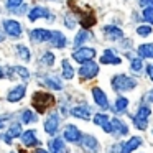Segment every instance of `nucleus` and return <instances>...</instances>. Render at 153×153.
I'll return each instance as SVG.
<instances>
[{"instance_id":"nucleus-1","label":"nucleus","mask_w":153,"mask_h":153,"mask_svg":"<svg viewBox=\"0 0 153 153\" xmlns=\"http://www.w3.org/2000/svg\"><path fill=\"white\" fill-rule=\"evenodd\" d=\"M31 105L36 109V112L45 114L50 107L54 105V96L50 92H35L31 97Z\"/></svg>"},{"instance_id":"nucleus-2","label":"nucleus","mask_w":153,"mask_h":153,"mask_svg":"<svg viewBox=\"0 0 153 153\" xmlns=\"http://www.w3.org/2000/svg\"><path fill=\"white\" fill-rule=\"evenodd\" d=\"M137 87V81L133 77H128L125 74H117L112 77V89L115 92H125Z\"/></svg>"},{"instance_id":"nucleus-3","label":"nucleus","mask_w":153,"mask_h":153,"mask_svg":"<svg viewBox=\"0 0 153 153\" xmlns=\"http://www.w3.org/2000/svg\"><path fill=\"white\" fill-rule=\"evenodd\" d=\"M150 114H152V109H150L148 105H142L138 109V112L132 117L133 125H135L138 130H145L146 127H148V117H150Z\"/></svg>"},{"instance_id":"nucleus-4","label":"nucleus","mask_w":153,"mask_h":153,"mask_svg":"<svg viewBox=\"0 0 153 153\" xmlns=\"http://www.w3.org/2000/svg\"><path fill=\"white\" fill-rule=\"evenodd\" d=\"M79 145H81V148L87 153H99V150H100L97 138L92 135H87V133H82V135H81Z\"/></svg>"},{"instance_id":"nucleus-5","label":"nucleus","mask_w":153,"mask_h":153,"mask_svg":"<svg viewBox=\"0 0 153 153\" xmlns=\"http://www.w3.org/2000/svg\"><path fill=\"white\" fill-rule=\"evenodd\" d=\"M97 73H99V66H97L94 61H86V63H82V66L79 68V77L82 81L96 77Z\"/></svg>"},{"instance_id":"nucleus-6","label":"nucleus","mask_w":153,"mask_h":153,"mask_svg":"<svg viewBox=\"0 0 153 153\" xmlns=\"http://www.w3.org/2000/svg\"><path fill=\"white\" fill-rule=\"evenodd\" d=\"M94 56H96V50H92V48H79L73 53V59L81 64L86 61H92Z\"/></svg>"},{"instance_id":"nucleus-7","label":"nucleus","mask_w":153,"mask_h":153,"mask_svg":"<svg viewBox=\"0 0 153 153\" xmlns=\"http://www.w3.org/2000/svg\"><path fill=\"white\" fill-rule=\"evenodd\" d=\"M81 18H79V25L87 30V28H92L96 25V15H94V10L91 7H87L84 12H79Z\"/></svg>"},{"instance_id":"nucleus-8","label":"nucleus","mask_w":153,"mask_h":153,"mask_svg":"<svg viewBox=\"0 0 153 153\" xmlns=\"http://www.w3.org/2000/svg\"><path fill=\"white\" fill-rule=\"evenodd\" d=\"M4 30L12 38H20L22 36V25L17 20H5L4 22Z\"/></svg>"},{"instance_id":"nucleus-9","label":"nucleus","mask_w":153,"mask_h":153,"mask_svg":"<svg viewBox=\"0 0 153 153\" xmlns=\"http://www.w3.org/2000/svg\"><path fill=\"white\" fill-rule=\"evenodd\" d=\"M20 138H22V142H23V145L27 146V148H33V146L41 145V142L38 140L36 132H35V130H27V132H22Z\"/></svg>"},{"instance_id":"nucleus-10","label":"nucleus","mask_w":153,"mask_h":153,"mask_svg":"<svg viewBox=\"0 0 153 153\" xmlns=\"http://www.w3.org/2000/svg\"><path fill=\"white\" fill-rule=\"evenodd\" d=\"M81 135H82V132H81L76 125H66V128H64V132H63L64 140H66V142H71V143H77L81 140Z\"/></svg>"},{"instance_id":"nucleus-11","label":"nucleus","mask_w":153,"mask_h":153,"mask_svg":"<svg viewBox=\"0 0 153 153\" xmlns=\"http://www.w3.org/2000/svg\"><path fill=\"white\" fill-rule=\"evenodd\" d=\"M92 99H94V102H96L100 109H104V110L109 109V100H107V96H105V92H104L100 87H92Z\"/></svg>"},{"instance_id":"nucleus-12","label":"nucleus","mask_w":153,"mask_h":153,"mask_svg":"<svg viewBox=\"0 0 153 153\" xmlns=\"http://www.w3.org/2000/svg\"><path fill=\"white\" fill-rule=\"evenodd\" d=\"M51 36V31L50 30H45V28H35L31 30L30 33V40L33 43H45V41H50Z\"/></svg>"},{"instance_id":"nucleus-13","label":"nucleus","mask_w":153,"mask_h":153,"mask_svg":"<svg viewBox=\"0 0 153 153\" xmlns=\"http://www.w3.org/2000/svg\"><path fill=\"white\" fill-rule=\"evenodd\" d=\"M94 123H96V125H99V127H102L104 132L114 133L112 122H110V119L105 115V114H96V115H94Z\"/></svg>"},{"instance_id":"nucleus-14","label":"nucleus","mask_w":153,"mask_h":153,"mask_svg":"<svg viewBox=\"0 0 153 153\" xmlns=\"http://www.w3.org/2000/svg\"><path fill=\"white\" fill-rule=\"evenodd\" d=\"M5 5H7L8 12H12V13L23 15L27 12V4H25L23 0H7Z\"/></svg>"},{"instance_id":"nucleus-15","label":"nucleus","mask_w":153,"mask_h":153,"mask_svg":"<svg viewBox=\"0 0 153 153\" xmlns=\"http://www.w3.org/2000/svg\"><path fill=\"white\" fill-rule=\"evenodd\" d=\"M28 18H30V22H35L38 20V18H46V20H53L54 17H51V13L46 10L45 7H35L30 10V13H28Z\"/></svg>"},{"instance_id":"nucleus-16","label":"nucleus","mask_w":153,"mask_h":153,"mask_svg":"<svg viewBox=\"0 0 153 153\" xmlns=\"http://www.w3.org/2000/svg\"><path fill=\"white\" fill-rule=\"evenodd\" d=\"M102 31H104V36H105L109 41H119L120 38L123 36V31L120 30V28H117V27H112V25L104 27Z\"/></svg>"},{"instance_id":"nucleus-17","label":"nucleus","mask_w":153,"mask_h":153,"mask_svg":"<svg viewBox=\"0 0 153 153\" xmlns=\"http://www.w3.org/2000/svg\"><path fill=\"white\" fill-rule=\"evenodd\" d=\"M58 128H59V115H58V114H53V115H50V119L45 122V132H46L48 135H54V133L58 132Z\"/></svg>"},{"instance_id":"nucleus-18","label":"nucleus","mask_w":153,"mask_h":153,"mask_svg":"<svg viewBox=\"0 0 153 153\" xmlns=\"http://www.w3.org/2000/svg\"><path fill=\"white\" fill-rule=\"evenodd\" d=\"M73 115L81 120H91V107L87 104H81V105L73 107Z\"/></svg>"},{"instance_id":"nucleus-19","label":"nucleus","mask_w":153,"mask_h":153,"mask_svg":"<svg viewBox=\"0 0 153 153\" xmlns=\"http://www.w3.org/2000/svg\"><path fill=\"white\" fill-rule=\"evenodd\" d=\"M25 92H27V87H25L23 84H22V86H17L8 92L7 100L8 102H18V100H22L25 97Z\"/></svg>"},{"instance_id":"nucleus-20","label":"nucleus","mask_w":153,"mask_h":153,"mask_svg":"<svg viewBox=\"0 0 153 153\" xmlns=\"http://www.w3.org/2000/svg\"><path fill=\"white\" fill-rule=\"evenodd\" d=\"M143 140L140 138V137H132V138H128L125 143L122 145V150H120V153H132L133 150H137L140 145H142Z\"/></svg>"},{"instance_id":"nucleus-21","label":"nucleus","mask_w":153,"mask_h":153,"mask_svg":"<svg viewBox=\"0 0 153 153\" xmlns=\"http://www.w3.org/2000/svg\"><path fill=\"white\" fill-rule=\"evenodd\" d=\"M66 36H64L61 31H51V36H50V43L53 45L54 48H64L66 46Z\"/></svg>"},{"instance_id":"nucleus-22","label":"nucleus","mask_w":153,"mask_h":153,"mask_svg":"<svg viewBox=\"0 0 153 153\" xmlns=\"http://www.w3.org/2000/svg\"><path fill=\"white\" fill-rule=\"evenodd\" d=\"M100 63H102V64H120V63H122V59H120V58L117 56L112 50H105V51H104V54L100 56Z\"/></svg>"},{"instance_id":"nucleus-23","label":"nucleus","mask_w":153,"mask_h":153,"mask_svg":"<svg viewBox=\"0 0 153 153\" xmlns=\"http://www.w3.org/2000/svg\"><path fill=\"white\" fill-rule=\"evenodd\" d=\"M110 122H112L114 133H117V135H127V133H128V127H127V123L123 122V120H120V119H110Z\"/></svg>"},{"instance_id":"nucleus-24","label":"nucleus","mask_w":153,"mask_h":153,"mask_svg":"<svg viewBox=\"0 0 153 153\" xmlns=\"http://www.w3.org/2000/svg\"><path fill=\"white\" fill-rule=\"evenodd\" d=\"M50 150L53 153H68L69 152V148L64 145V142L61 138H53L51 140L50 142Z\"/></svg>"},{"instance_id":"nucleus-25","label":"nucleus","mask_w":153,"mask_h":153,"mask_svg":"<svg viewBox=\"0 0 153 153\" xmlns=\"http://www.w3.org/2000/svg\"><path fill=\"white\" fill-rule=\"evenodd\" d=\"M43 82L46 84L48 87H51L53 91H61V89H63V82H61L58 77H54V76H46V77H43Z\"/></svg>"},{"instance_id":"nucleus-26","label":"nucleus","mask_w":153,"mask_h":153,"mask_svg":"<svg viewBox=\"0 0 153 153\" xmlns=\"http://www.w3.org/2000/svg\"><path fill=\"white\" fill-rule=\"evenodd\" d=\"M138 54H140V58L152 59V58H153V43L140 45V46H138Z\"/></svg>"},{"instance_id":"nucleus-27","label":"nucleus","mask_w":153,"mask_h":153,"mask_svg":"<svg viewBox=\"0 0 153 153\" xmlns=\"http://www.w3.org/2000/svg\"><path fill=\"white\" fill-rule=\"evenodd\" d=\"M61 66H63V77L66 81H71L74 77V69H73V66H71V63L68 59H63Z\"/></svg>"},{"instance_id":"nucleus-28","label":"nucleus","mask_w":153,"mask_h":153,"mask_svg":"<svg viewBox=\"0 0 153 153\" xmlns=\"http://www.w3.org/2000/svg\"><path fill=\"white\" fill-rule=\"evenodd\" d=\"M127 107H128V99H127V97H122V96L117 97V100H115V112L122 114V112L127 110Z\"/></svg>"},{"instance_id":"nucleus-29","label":"nucleus","mask_w":153,"mask_h":153,"mask_svg":"<svg viewBox=\"0 0 153 153\" xmlns=\"http://www.w3.org/2000/svg\"><path fill=\"white\" fill-rule=\"evenodd\" d=\"M15 51H17L18 58L23 61H30V50H28L27 46H23V45H18V46H15Z\"/></svg>"},{"instance_id":"nucleus-30","label":"nucleus","mask_w":153,"mask_h":153,"mask_svg":"<svg viewBox=\"0 0 153 153\" xmlns=\"http://www.w3.org/2000/svg\"><path fill=\"white\" fill-rule=\"evenodd\" d=\"M89 38H91V33H89V31H87V30H81L79 33L76 35V38H74V45H76V46H79V45L86 43Z\"/></svg>"},{"instance_id":"nucleus-31","label":"nucleus","mask_w":153,"mask_h":153,"mask_svg":"<svg viewBox=\"0 0 153 153\" xmlns=\"http://www.w3.org/2000/svg\"><path fill=\"white\" fill-rule=\"evenodd\" d=\"M22 123H18V122H13L10 125V128H8V135L12 137V138H17V137H20L22 135Z\"/></svg>"},{"instance_id":"nucleus-32","label":"nucleus","mask_w":153,"mask_h":153,"mask_svg":"<svg viewBox=\"0 0 153 153\" xmlns=\"http://www.w3.org/2000/svg\"><path fill=\"white\" fill-rule=\"evenodd\" d=\"M22 122L23 123H33V122H36V115H35L31 110H23V112H22Z\"/></svg>"},{"instance_id":"nucleus-33","label":"nucleus","mask_w":153,"mask_h":153,"mask_svg":"<svg viewBox=\"0 0 153 153\" xmlns=\"http://www.w3.org/2000/svg\"><path fill=\"white\" fill-rule=\"evenodd\" d=\"M142 68H143L142 58H130V69L135 71V73H140Z\"/></svg>"},{"instance_id":"nucleus-34","label":"nucleus","mask_w":153,"mask_h":153,"mask_svg":"<svg viewBox=\"0 0 153 153\" xmlns=\"http://www.w3.org/2000/svg\"><path fill=\"white\" fill-rule=\"evenodd\" d=\"M40 63L41 64H46V66H53V64H54V54L51 53V51H46V53L41 56Z\"/></svg>"},{"instance_id":"nucleus-35","label":"nucleus","mask_w":153,"mask_h":153,"mask_svg":"<svg viewBox=\"0 0 153 153\" xmlns=\"http://www.w3.org/2000/svg\"><path fill=\"white\" fill-rule=\"evenodd\" d=\"M13 71L22 77V79H25V81H27L28 77H30V73H28V69H27V68H23V66H15V68H13Z\"/></svg>"},{"instance_id":"nucleus-36","label":"nucleus","mask_w":153,"mask_h":153,"mask_svg":"<svg viewBox=\"0 0 153 153\" xmlns=\"http://www.w3.org/2000/svg\"><path fill=\"white\" fill-rule=\"evenodd\" d=\"M137 33H138L140 36H148V35H152V27H150V25H140V27L137 28Z\"/></svg>"},{"instance_id":"nucleus-37","label":"nucleus","mask_w":153,"mask_h":153,"mask_svg":"<svg viewBox=\"0 0 153 153\" xmlns=\"http://www.w3.org/2000/svg\"><path fill=\"white\" fill-rule=\"evenodd\" d=\"M143 20L153 25V8H143Z\"/></svg>"},{"instance_id":"nucleus-38","label":"nucleus","mask_w":153,"mask_h":153,"mask_svg":"<svg viewBox=\"0 0 153 153\" xmlns=\"http://www.w3.org/2000/svg\"><path fill=\"white\" fill-rule=\"evenodd\" d=\"M143 8H153V0H140L138 2Z\"/></svg>"},{"instance_id":"nucleus-39","label":"nucleus","mask_w":153,"mask_h":153,"mask_svg":"<svg viewBox=\"0 0 153 153\" xmlns=\"http://www.w3.org/2000/svg\"><path fill=\"white\" fill-rule=\"evenodd\" d=\"M64 25H66L68 28H73V27H74V22L71 20L69 17H68V18H64Z\"/></svg>"},{"instance_id":"nucleus-40","label":"nucleus","mask_w":153,"mask_h":153,"mask_svg":"<svg viewBox=\"0 0 153 153\" xmlns=\"http://www.w3.org/2000/svg\"><path fill=\"white\" fill-rule=\"evenodd\" d=\"M146 73H148L150 79L153 81V64H150V66H146Z\"/></svg>"},{"instance_id":"nucleus-41","label":"nucleus","mask_w":153,"mask_h":153,"mask_svg":"<svg viewBox=\"0 0 153 153\" xmlns=\"http://www.w3.org/2000/svg\"><path fill=\"white\" fill-rule=\"evenodd\" d=\"M145 99L148 100V102H153V89H152V91H150V92H148V96H146Z\"/></svg>"},{"instance_id":"nucleus-42","label":"nucleus","mask_w":153,"mask_h":153,"mask_svg":"<svg viewBox=\"0 0 153 153\" xmlns=\"http://www.w3.org/2000/svg\"><path fill=\"white\" fill-rule=\"evenodd\" d=\"M5 119H7V115H5V117H0V130L5 127Z\"/></svg>"},{"instance_id":"nucleus-43","label":"nucleus","mask_w":153,"mask_h":153,"mask_svg":"<svg viewBox=\"0 0 153 153\" xmlns=\"http://www.w3.org/2000/svg\"><path fill=\"white\" fill-rule=\"evenodd\" d=\"M35 153H48L46 150H43V148H36L35 150Z\"/></svg>"},{"instance_id":"nucleus-44","label":"nucleus","mask_w":153,"mask_h":153,"mask_svg":"<svg viewBox=\"0 0 153 153\" xmlns=\"http://www.w3.org/2000/svg\"><path fill=\"white\" fill-rule=\"evenodd\" d=\"M2 77H5V73H4V69L0 68V79H2Z\"/></svg>"},{"instance_id":"nucleus-45","label":"nucleus","mask_w":153,"mask_h":153,"mask_svg":"<svg viewBox=\"0 0 153 153\" xmlns=\"http://www.w3.org/2000/svg\"><path fill=\"white\" fill-rule=\"evenodd\" d=\"M0 41H4V33L0 31Z\"/></svg>"},{"instance_id":"nucleus-46","label":"nucleus","mask_w":153,"mask_h":153,"mask_svg":"<svg viewBox=\"0 0 153 153\" xmlns=\"http://www.w3.org/2000/svg\"><path fill=\"white\" fill-rule=\"evenodd\" d=\"M10 153H18V152H10Z\"/></svg>"}]
</instances>
